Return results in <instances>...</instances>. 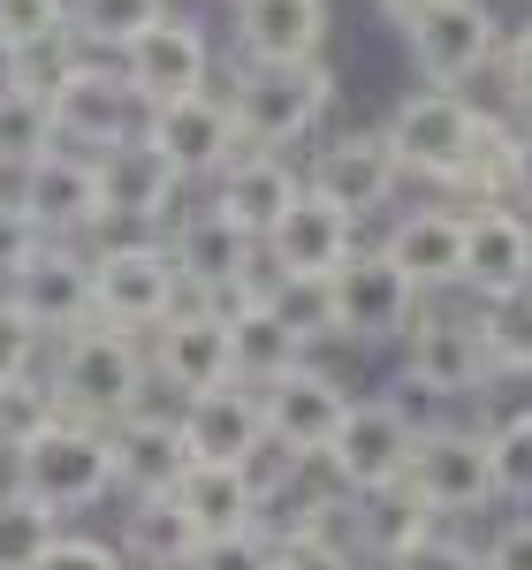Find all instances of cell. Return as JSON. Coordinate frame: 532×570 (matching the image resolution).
Segmentation results:
<instances>
[{"instance_id":"1","label":"cell","mask_w":532,"mask_h":570,"mask_svg":"<svg viewBox=\"0 0 532 570\" xmlns=\"http://www.w3.org/2000/svg\"><path fill=\"white\" fill-rule=\"evenodd\" d=\"M46 351H53V357H46V373H53L61 411H69V419H91V426L130 419L137 403H152V389H160V381H152V357H145V335L107 327V320L53 335Z\"/></svg>"},{"instance_id":"2","label":"cell","mask_w":532,"mask_h":570,"mask_svg":"<svg viewBox=\"0 0 532 570\" xmlns=\"http://www.w3.org/2000/svg\"><path fill=\"white\" fill-rule=\"evenodd\" d=\"M228 107L244 153H289L335 115V61H236L228 69Z\"/></svg>"},{"instance_id":"3","label":"cell","mask_w":532,"mask_h":570,"mask_svg":"<svg viewBox=\"0 0 532 570\" xmlns=\"http://www.w3.org/2000/svg\"><path fill=\"white\" fill-rule=\"evenodd\" d=\"M487 122H494V115L480 107V99L442 91V85H418V91H403L396 107H388V122H381V130L396 137L403 168H411L418 183H434V190H464L472 153H480Z\"/></svg>"},{"instance_id":"4","label":"cell","mask_w":532,"mask_h":570,"mask_svg":"<svg viewBox=\"0 0 532 570\" xmlns=\"http://www.w3.org/2000/svg\"><path fill=\"white\" fill-rule=\"evenodd\" d=\"M91 297H99L107 327H130V335H152L168 312L198 305V289L183 282L168 236H107L91 252Z\"/></svg>"},{"instance_id":"5","label":"cell","mask_w":532,"mask_h":570,"mask_svg":"<svg viewBox=\"0 0 532 570\" xmlns=\"http://www.w3.org/2000/svg\"><path fill=\"white\" fill-rule=\"evenodd\" d=\"M168 252H176L183 282L198 289L206 312H236V305H252V297H266L259 236L236 228L214 198H206V206H183V214L168 220Z\"/></svg>"},{"instance_id":"6","label":"cell","mask_w":532,"mask_h":570,"mask_svg":"<svg viewBox=\"0 0 532 570\" xmlns=\"http://www.w3.org/2000/svg\"><path fill=\"white\" fill-rule=\"evenodd\" d=\"M8 480L23 487V494H39L46 510L77 518V510L115 494V441H107V426H91V419H53L31 449L8 456Z\"/></svg>"},{"instance_id":"7","label":"cell","mask_w":532,"mask_h":570,"mask_svg":"<svg viewBox=\"0 0 532 570\" xmlns=\"http://www.w3.org/2000/svg\"><path fill=\"white\" fill-rule=\"evenodd\" d=\"M396 31L411 46L418 85H442V91H464L472 77H487L494 53H502V23H494L487 0H418Z\"/></svg>"},{"instance_id":"8","label":"cell","mask_w":532,"mask_h":570,"mask_svg":"<svg viewBox=\"0 0 532 570\" xmlns=\"http://www.w3.org/2000/svg\"><path fill=\"white\" fill-rule=\"evenodd\" d=\"M403 381H418L426 395L442 403H487L494 395V357L487 335L472 312H442V305H418V320L403 327Z\"/></svg>"},{"instance_id":"9","label":"cell","mask_w":532,"mask_h":570,"mask_svg":"<svg viewBox=\"0 0 532 570\" xmlns=\"http://www.w3.org/2000/svg\"><path fill=\"white\" fill-rule=\"evenodd\" d=\"M403 183H411V168H403L388 130H335L327 145H312V160H305V190L327 198V206H343L351 220L388 214Z\"/></svg>"},{"instance_id":"10","label":"cell","mask_w":532,"mask_h":570,"mask_svg":"<svg viewBox=\"0 0 532 570\" xmlns=\"http://www.w3.org/2000/svg\"><path fill=\"white\" fill-rule=\"evenodd\" d=\"M411 487L434 502V518L442 525H464V518H480L502 502V487H494V456H487V426H426V434L411 441Z\"/></svg>"},{"instance_id":"11","label":"cell","mask_w":532,"mask_h":570,"mask_svg":"<svg viewBox=\"0 0 532 570\" xmlns=\"http://www.w3.org/2000/svg\"><path fill=\"white\" fill-rule=\"evenodd\" d=\"M327 289H335V335L343 343H403V327L426 305L418 282L381 244H357L351 259L327 274Z\"/></svg>"},{"instance_id":"12","label":"cell","mask_w":532,"mask_h":570,"mask_svg":"<svg viewBox=\"0 0 532 570\" xmlns=\"http://www.w3.org/2000/svg\"><path fill=\"white\" fill-rule=\"evenodd\" d=\"M115 61H122L130 91L145 99V115L168 107V99H190V91H214V31H206L198 16H183V8H168V16H160L145 39H130Z\"/></svg>"},{"instance_id":"13","label":"cell","mask_w":532,"mask_h":570,"mask_svg":"<svg viewBox=\"0 0 532 570\" xmlns=\"http://www.w3.org/2000/svg\"><path fill=\"white\" fill-rule=\"evenodd\" d=\"M411 441H418V426L403 419L396 395H351V419L335 426L319 464L343 494H365V487H388L411 472Z\"/></svg>"},{"instance_id":"14","label":"cell","mask_w":532,"mask_h":570,"mask_svg":"<svg viewBox=\"0 0 532 570\" xmlns=\"http://www.w3.org/2000/svg\"><path fill=\"white\" fill-rule=\"evenodd\" d=\"M53 130H61L69 153H107V145H122L130 130H145V99L130 91L122 61L85 53L69 69V85L53 91Z\"/></svg>"},{"instance_id":"15","label":"cell","mask_w":532,"mask_h":570,"mask_svg":"<svg viewBox=\"0 0 532 570\" xmlns=\"http://www.w3.org/2000/svg\"><path fill=\"white\" fill-rule=\"evenodd\" d=\"M532 289V214L494 198L464 206V297L472 305H510Z\"/></svg>"},{"instance_id":"16","label":"cell","mask_w":532,"mask_h":570,"mask_svg":"<svg viewBox=\"0 0 532 570\" xmlns=\"http://www.w3.org/2000/svg\"><path fill=\"white\" fill-rule=\"evenodd\" d=\"M99 160V198H107V228L122 220V228H168L183 214V176L176 160L152 145L145 130H130L122 145H107V153H91Z\"/></svg>"},{"instance_id":"17","label":"cell","mask_w":532,"mask_h":570,"mask_svg":"<svg viewBox=\"0 0 532 570\" xmlns=\"http://www.w3.org/2000/svg\"><path fill=\"white\" fill-rule=\"evenodd\" d=\"M145 137L176 160L183 183H214L244 153V130H236V107H228V91H190V99H168V107H152L145 115Z\"/></svg>"},{"instance_id":"18","label":"cell","mask_w":532,"mask_h":570,"mask_svg":"<svg viewBox=\"0 0 532 570\" xmlns=\"http://www.w3.org/2000/svg\"><path fill=\"white\" fill-rule=\"evenodd\" d=\"M0 289H8V297L46 327V343H53V335H69V327H91V320H99V297H91V252H85V244H61V236H46V244L16 266Z\"/></svg>"},{"instance_id":"19","label":"cell","mask_w":532,"mask_h":570,"mask_svg":"<svg viewBox=\"0 0 532 570\" xmlns=\"http://www.w3.org/2000/svg\"><path fill=\"white\" fill-rule=\"evenodd\" d=\"M23 214L39 220L46 236H61V244L99 236V228H107L99 160H91V153H69V145H53L46 160H31V176H23Z\"/></svg>"},{"instance_id":"20","label":"cell","mask_w":532,"mask_h":570,"mask_svg":"<svg viewBox=\"0 0 532 570\" xmlns=\"http://www.w3.org/2000/svg\"><path fill=\"white\" fill-rule=\"evenodd\" d=\"M145 357H152V381L176 395H198V389H221V381H236L228 373V320L206 305H183L168 312L152 335H145Z\"/></svg>"},{"instance_id":"21","label":"cell","mask_w":532,"mask_h":570,"mask_svg":"<svg viewBox=\"0 0 532 570\" xmlns=\"http://www.w3.org/2000/svg\"><path fill=\"white\" fill-rule=\"evenodd\" d=\"M327 31H335L327 0H236L228 8L236 61H319Z\"/></svg>"},{"instance_id":"22","label":"cell","mask_w":532,"mask_h":570,"mask_svg":"<svg viewBox=\"0 0 532 570\" xmlns=\"http://www.w3.org/2000/svg\"><path fill=\"white\" fill-rule=\"evenodd\" d=\"M381 252L418 282V297L464 289V206H403L381 228Z\"/></svg>"},{"instance_id":"23","label":"cell","mask_w":532,"mask_h":570,"mask_svg":"<svg viewBox=\"0 0 532 570\" xmlns=\"http://www.w3.org/2000/svg\"><path fill=\"white\" fill-rule=\"evenodd\" d=\"M107 441H115V494H176V480L190 472L183 419L160 403H137L130 419H115Z\"/></svg>"},{"instance_id":"24","label":"cell","mask_w":532,"mask_h":570,"mask_svg":"<svg viewBox=\"0 0 532 570\" xmlns=\"http://www.w3.org/2000/svg\"><path fill=\"white\" fill-rule=\"evenodd\" d=\"M343 525H351V548L357 556H373V563H403L411 548H426L434 532H442V518H434V502L411 487V472L388 487H365V494H351L343 502Z\"/></svg>"},{"instance_id":"25","label":"cell","mask_w":532,"mask_h":570,"mask_svg":"<svg viewBox=\"0 0 532 570\" xmlns=\"http://www.w3.org/2000/svg\"><path fill=\"white\" fill-rule=\"evenodd\" d=\"M266 434L289 441V449H305V456H327V441L335 426L351 419V389L335 381V373H319V365H289L282 381H266Z\"/></svg>"},{"instance_id":"26","label":"cell","mask_w":532,"mask_h":570,"mask_svg":"<svg viewBox=\"0 0 532 570\" xmlns=\"http://www.w3.org/2000/svg\"><path fill=\"white\" fill-rule=\"evenodd\" d=\"M176 419H183V441H190L198 464H244L266 441V395L244 389V381H221V389L183 395Z\"/></svg>"},{"instance_id":"27","label":"cell","mask_w":532,"mask_h":570,"mask_svg":"<svg viewBox=\"0 0 532 570\" xmlns=\"http://www.w3.org/2000/svg\"><path fill=\"white\" fill-rule=\"evenodd\" d=\"M351 252H357V220L343 206H327V198H312V190L266 228V244H259L266 274H335Z\"/></svg>"},{"instance_id":"28","label":"cell","mask_w":532,"mask_h":570,"mask_svg":"<svg viewBox=\"0 0 532 570\" xmlns=\"http://www.w3.org/2000/svg\"><path fill=\"white\" fill-rule=\"evenodd\" d=\"M305 198V168L289 153H236L221 176H214V206H221L236 228H252L266 244V228Z\"/></svg>"},{"instance_id":"29","label":"cell","mask_w":532,"mask_h":570,"mask_svg":"<svg viewBox=\"0 0 532 570\" xmlns=\"http://www.w3.org/2000/svg\"><path fill=\"white\" fill-rule=\"evenodd\" d=\"M115 540H122L130 570H190L198 548H206L198 518L183 510L176 494H122V525H115Z\"/></svg>"},{"instance_id":"30","label":"cell","mask_w":532,"mask_h":570,"mask_svg":"<svg viewBox=\"0 0 532 570\" xmlns=\"http://www.w3.org/2000/svg\"><path fill=\"white\" fill-rule=\"evenodd\" d=\"M228 320V373L244 381V389H266V381H282L289 365H305V335L282 320V312L266 305V297H252V305L221 312Z\"/></svg>"},{"instance_id":"31","label":"cell","mask_w":532,"mask_h":570,"mask_svg":"<svg viewBox=\"0 0 532 570\" xmlns=\"http://www.w3.org/2000/svg\"><path fill=\"white\" fill-rule=\"evenodd\" d=\"M176 502L198 518L206 540H236V532H259V487L244 464H198L190 456V472L176 480Z\"/></svg>"},{"instance_id":"32","label":"cell","mask_w":532,"mask_h":570,"mask_svg":"<svg viewBox=\"0 0 532 570\" xmlns=\"http://www.w3.org/2000/svg\"><path fill=\"white\" fill-rule=\"evenodd\" d=\"M168 16V0H69V31L85 39V53H122L130 39H145Z\"/></svg>"},{"instance_id":"33","label":"cell","mask_w":532,"mask_h":570,"mask_svg":"<svg viewBox=\"0 0 532 570\" xmlns=\"http://www.w3.org/2000/svg\"><path fill=\"white\" fill-rule=\"evenodd\" d=\"M53 419H69V411H61V395H53V373H39V365H31V373L0 381V456L31 449Z\"/></svg>"},{"instance_id":"34","label":"cell","mask_w":532,"mask_h":570,"mask_svg":"<svg viewBox=\"0 0 532 570\" xmlns=\"http://www.w3.org/2000/svg\"><path fill=\"white\" fill-rule=\"evenodd\" d=\"M53 540H61V510H46L16 480L0 487V570H31Z\"/></svg>"},{"instance_id":"35","label":"cell","mask_w":532,"mask_h":570,"mask_svg":"<svg viewBox=\"0 0 532 570\" xmlns=\"http://www.w3.org/2000/svg\"><path fill=\"white\" fill-rule=\"evenodd\" d=\"M61 145L53 130V99L23 85H0V160H46Z\"/></svg>"},{"instance_id":"36","label":"cell","mask_w":532,"mask_h":570,"mask_svg":"<svg viewBox=\"0 0 532 570\" xmlns=\"http://www.w3.org/2000/svg\"><path fill=\"white\" fill-rule=\"evenodd\" d=\"M266 305L282 312L305 343H343L335 335V289H327V274H266Z\"/></svg>"},{"instance_id":"37","label":"cell","mask_w":532,"mask_h":570,"mask_svg":"<svg viewBox=\"0 0 532 570\" xmlns=\"http://www.w3.org/2000/svg\"><path fill=\"white\" fill-rule=\"evenodd\" d=\"M85 61V39L77 31H53V39H31V46H8L0 53V85H23V91H53L69 85V69Z\"/></svg>"},{"instance_id":"38","label":"cell","mask_w":532,"mask_h":570,"mask_svg":"<svg viewBox=\"0 0 532 570\" xmlns=\"http://www.w3.org/2000/svg\"><path fill=\"white\" fill-rule=\"evenodd\" d=\"M480 335H487V357H494V381L510 373H532V289L510 297V305H472Z\"/></svg>"},{"instance_id":"39","label":"cell","mask_w":532,"mask_h":570,"mask_svg":"<svg viewBox=\"0 0 532 570\" xmlns=\"http://www.w3.org/2000/svg\"><path fill=\"white\" fill-rule=\"evenodd\" d=\"M487 456H494L502 502H532V403L502 411V419L487 426Z\"/></svg>"},{"instance_id":"40","label":"cell","mask_w":532,"mask_h":570,"mask_svg":"<svg viewBox=\"0 0 532 570\" xmlns=\"http://www.w3.org/2000/svg\"><path fill=\"white\" fill-rule=\"evenodd\" d=\"M46 351V327L31 320V312L16 305L8 289H0V381H16V373H31Z\"/></svg>"},{"instance_id":"41","label":"cell","mask_w":532,"mask_h":570,"mask_svg":"<svg viewBox=\"0 0 532 570\" xmlns=\"http://www.w3.org/2000/svg\"><path fill=\"white\" fill-rule=\"evenodd\" d=\"M494 85H502V99H510V115H518V122H532V23L502 31V53H494Z\"/></svg>"},{"instance_id":"42","label":"cell","mask_w":532,"mask_h":570,"mask_svg":"<svg viewBox=\"0 0 532 570\" xmlns=\"http://www.w3.org/2000/svg\"><path fill=\"white\" fill-rule=\"evenodd\" d=\"M69 31V0H0V53Z\"/></svg>"},{"instance_id":"43","label":"cell","mask_w":532,"mask_h":570,"mask_svg":"<svg viewBox=\"0 0 532 570\" xmlns=\"http://www.w3.org/2000/svg\"><path fill=\"white\" fill-rule=\"evenodd\" d=\"M31 570H130L122 540H99V532H61Z\"/></svg>"},{"instance_id":"44","label":"cell","mask_w":532,"mask_h":570,"mask_svg":"<svg viewBox=\"0 0 532 570\" xmlns=\"http://www.w3.org/2000/svg\"><path fill=\"white\" fill-rule=\"evenodd\" d=\"M274 563L266 570H357V548L335 532H312V540H266Z\"/></svg>"},{"instance_id":"45","label":"cell","mask_w":532,"mask_h":570,"mask_svg":"<svg viewBox=\"0 0 532 570\" xmlns=\"http://www.w3.org/2000/svg\"><path fill=\"white\" fill-rule=\"evenodd\" d=\"M480 570H532V518H502L480 540Z\"/></svg>"},{"instance_id":"46","label":"cell","mask_w":532,"mask_h":570,"mask_svg":"<svg viewBox=\"0 0 532 570\" xmlns=\"http://www.w3.org/2000/svg\"><path fill=\"white\" fill-rule=\"evenodd\" d=\"M266 563H274L266 532H236V540H206L190 570H266Z\"/></svg>"},{"instance_id":"47","label":"cell","mask_w":532,"mask_h":570,"mask_svg":"<svg viewBox=\"0 0 532 570\" xmlns=\"http://www.w3.org/2000/svg\"><path fill=\"white\" fill-rule=\"evenodd\" d=\"M39 244H46V228H39V220L23 214V206H0V282H8L16 266L31 259Z\"/></svg>"},{"instance_id":"48","label":"cell","mask_w":532,"mask_h":570,"mask_svg":"<svg viewBox=\"0 0 532 570\" xmlns=\"http://www.w3.org/2000/svg\"><path fill=\"white\" fill-rule=\"evenodd\" d=\"M388 570H480V548L449 540V525H442L426 548H411V556H403V563H388Z\"/></svg>"},{"instance_id":"49","label":"cell","mask_w":532,"mask_h":570,"mask_svg":"<svg viewBox=\"0 0 532 570\" xmlns=\"http://www.w3.org/2000/svg\"><path fill=\"white\" fill-rule=\"evenodd\" d=\"M510 206L532 214V122H518V168H510Z\"/></svg>"},{"instance_id":"50","label":"cell","mask_w":532,"mask_h":570,"mask_svg":"<svg viewBox=\"0 0 532 570\" xmlns=\"http://www.w3.org/2000/svg\"><path fill=\"white\" fill-rule=\"evenodd\" d=\"M373 8H381V16H388V23H403V16H411V8H418V0H373Z\"/></svg>"},{"instance_id":"51","label":"cell","mask_w":532,"mask_h":570,"mask_svg":"<svg viewBox=\"0 0 532 570\" xmlns=\"http://www.w3.org/2000/svg\"><path fill=\"white\" fill-rule=\"evenodd\" d=\"M228 8H236V0H228Z\"/></svg>"}]
</instances>
